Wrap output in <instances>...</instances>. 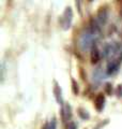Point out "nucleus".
Listing matches in <instances>:
<instances>
[{
	"mask_svg": "<svg viewBox=\"0 0 122 129\" xmlns=\"http://www.w3.org/2000/svg\"><path fill=\"white\" fill-rule=\"evenodd\" d=\"M71 82H72V92L74 95H78L79 94V85L76 82V80L74 78H71Z\"/></svg>",
	"mask_w": 122,
	"mask_h": 129,
	"instance_id": "1a4fd4ad",
	"label": "nucleus"
},
{
	"mask_svg": "<svg viewBox=\"0 0 122 129\" xmlns=\"http://www.w3.org/2000/svg\"><path fill=\"white\" fill-rule=\"evenodd\" d=\"M116 96L118 98H122V83L119 84L116 88Z\"/></svg>",
	"mask_w": 122,
	"mask_h": 129,
	"instance_id": "9b49d317",
	"label": "nucleus"
},
{
	"mask_svg": "<svg viewBox=\"0 0 122 129\" xmlns=\"http://www.w3.org/2000/svg\"><path fill=\"white\" fill-rule=\"evenodd\" d=\"M122 60H118V59H115V60H111V61H109L108 64H107V74L108 75H111L113 74L115 72L119 69V66H120V62Z\"/></svg>",
	"mask_w": 122,
	"mask_h": 129,
	"instance_id": "0eeeda50",
	"label": "nucleus"
},
{
	"mask_svg": "<svg viewBox=\"0 0 122 129\" xmlns=\"http://www.w3.org/2000/svg\"><path fill=\"white\" fill-rule=\"evenodd\" d=\"M77 114H78L79 117L81 119H84V120H88L89 118H90V114H89V112L84 108H78L77 109Z\"/></svg>",
	"mask_w": 122,
	"mask_h": 129,
	"instance_id": "6e6552de",
	"label": "nucleus"
},
{
	"mask_svg": "<svg viewBox=\"0 0 122 129\" xmlns=\"http://www.w3.org/2000/svg\"><path fill=\"white\" fill-rule=\"evenodd\" d=\"M57 127V120L56 118H52L49 123H48V129H56Z\"/></svg>",
	"mask_w": 122,
	"mask_h": 129,
	"instance_id": "ddd939ff",
	"label": "nucleus"
},
{
	"mask_svg": "<svg viewBox=\"0 0 122 129\" xmlns=\"http://www.w3.org/2000/svg\"><path fill=\"white\" fill-rule=\"evenodd\" d=\"M97 18H99V23L101 24H104L107 22V18H108V9L106 6H103L101 7L99 11H97Z\"/></svg>",
	"mask_w": 122,
	"mask_h": 129,
	"instance_id": "39448f33",
	"label": "nucleus"
},
{
	"mask_svg": "<svg viewBox=\"0 0 122 129\" xmlns=\"http://www.w3.org/2000/svg\"><path fill=\"white\" fill-rule=\"evenodd\" d=\"M105 92L108 95V96H111L112 92H113V89H112V85L110 83H106L105 84Z\"/></svg>",
	"mask_w": 122,
	"mask_h": 129,
	"instance_id": "9d476101",
	"label": "nucleus"
},
{
	"mask_svg": "<svg viewBox=\"0 0 122 129\" xmlns=\"http://www.w3.org/2000/svg\"><path fill=\"white\" fill-rule=\"evenodd\" d=\"M61 119H62V122L63 123H66L69 122L71 118H72V115H73V113H72V108L70 106V103H66L64 106L61 108Z\"/></svg>",
	"mask_w": 122,
	"mask_h": 129,
	"instance_id": "f03ea898",
	"label": "nucleus"
},
{
	"mask_svg": "<svg viewBox=\"0 0 122 129\" xmlns=\"http://www.w3.org/2000/svg\"><path fill=\"white\" fill-rule=\"evenodd\" d=\"M101 59V54H100V51L97 46L95 44L92 45V48H91V54H90V60H91V63L92 64H96L97 62L100 61Z\"/></svg>",
	"mask_w": 122,
	"mask_h": 129,
	"instance_id": "423d86ee",
	"label": "nucleus"
},
{
	"mask_svg": "<svg viewBox=\"0 0 122 129\" xmlns=\"http://www.w3.org/2000/svg\"><path fill=\"white\" fill-rule=\"evenodd\" d=\"M72 19H73V10L71 7H67L64 9L63 14L60 16L59 24L62 27L63 30H68L72 25Z\"/></svg>",
	"mask_w": 122,
	"mask_h": 129,
	"instance_id": "f257e3e1",
	"label": "nucleus"
},
{
	"mask_svg": "<svg viewBox=\"0 0 122 129\" xmlns=\"http://www.w3.org/2000/svg\"><path fill=\"white\" fill-rule=\"evenodd\" d=\"M105 102H106V100H105L104 94L99 92V94L95 96V98H94V108H95V110L97 112H102L104 110Z\"/></svg>",
	"mask_w": 122,
	"mask_h": 129,
	"instance_id": "7ed1b4c3",
	"label": "nucleus"
},
{
	"mask_svg": "<svg viewBox=\"0 0 122 129\" xmlns=\"http://www.w3.org/2000/svg\"><path fill=\"white\" fill-rule=\"evenodd\" d=\"M66 129H77V125L75 122H69L66 124Z\"/></svg>",
	"mask_w": 122,
	"mask_h": 129,
	"instance_id": "f8f14e48",
	"label": "nucleus"
},
{
	"mask_svg": "<svg viewBox=\"0 0 122 129\" xmlns=\"http://www.w3.org/2000/svg\"><path fill=\"white\" fill-rule=\"evenodd\" d=\"M120 16L122 17V6H121V8H120Z\"/></svg>",
	"mask_w": 122,
	"mask_h": 129,
	"instance_id": "2eb2a0df",
	"label": "nucleus"
},
{
	"mask_svg": "<svg viewBox=\"0 0 122 129\" xmlns=\"http://www.w3.org/2000/svg\"><path fill=\"white\" fill-rule=\"evenodd\" d=\"M42 129H48V123H45L43 125V127H42Z\"/></svg>",
	"mask_w": 122,
	"mask_h": 129,
	"instance_id": "4468645a",
	"label": "nucleus"
},
{
	"mask_svg": "<svg viewBox=\"0 0 122 129\" xmlns=\"http://www.w3.org/2000/svg\"><path fill=\"white\" fill-rule=\"evenodd\" d=\"M52 91H54V96H55V99H56V101L58 102L60 106H64V103H63V96H62V89H61V87L60 85L58 84V82H56L55 81V83H54V89H52Z\"/></svg>",
	"mask_w": 122,
	"mask_h": 129,
	"instance_id": "20e7f679",
	"label": "nucleus"
}]
</instances>
